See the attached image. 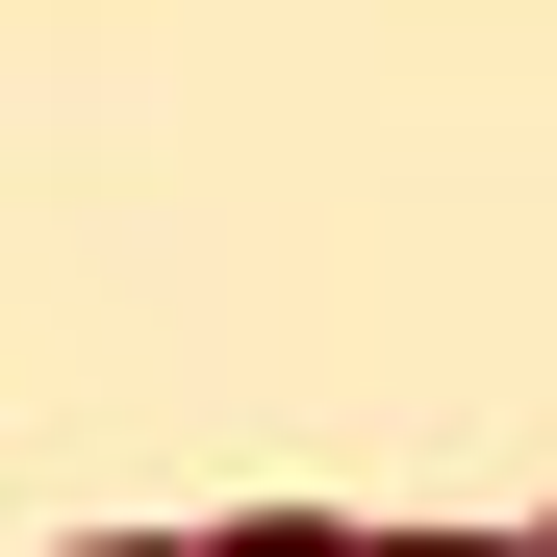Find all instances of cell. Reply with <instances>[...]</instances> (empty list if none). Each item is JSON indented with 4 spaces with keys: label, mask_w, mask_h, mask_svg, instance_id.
<instances>
[{
    "label": "cell",
    "mask_w": 557,
    "mask_h": 557,
    "mask_svg": "<svg viewBox=\"0 0 557 557\" xmlns=\"http://www.w3.org/2000/svg\"><path fill=\"white\" fill-rule=\"evenodd\" d=\"M355 557H557V532H406V507H355Z\"/></svg>",
    "instance_id": "1"
},
{
    "label": "cell",
    "mask_w": 557,
    "mask_h": 557,
    "mask_svg": "<svg viewBox=\"0 0 557 557\" xmlns=\"http://www.w3.org/2000/svg\"><path fill=\"white\" fill-rule=\"evenodd\" d=\"M51 557H203V532H51Z\"/></svg>",
    "instance_id": "2"
}]
</instances>
